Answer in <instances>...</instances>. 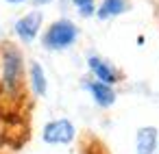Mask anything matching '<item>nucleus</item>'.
<instances>
[{
	"label": "nucleus",
	"instance_id": "nucleus-1",
	"mask_svg": "<svg viewBox=\"0 0 159 154\" xmlns=\"http://www.w3.org/2000/svg\"><path fill=\"white\" fill-rule=\"evenodd\" d=\"M22 54L18 48L7 46L2 52V89L7 93H18L22 87Z\"/></svg>",
	"mask_w": 159,
	"mask_h": 154
},
{
	"label": "nucleus",
	"instance_id": "nucleus-2",
	"mask_svg": "<svg viewBox=\"0 0 159 154\" xmlns=\"http://www.w3.org/2000/svg\"><path fill=\"white\" fill-rule=\"evenodd\" d=\"M76 26L68 20H59L55 24H50V28L44 35V46L52 48V50H63L68 46H72L76 41Z\"/></svg>",
	"mask_w": 159,
	"mask_h": 154
},
{
	"label": "nucleus",
	"instance_id": "nucleus-3",
	"mask_svg": "<svg viewBox=\"0 0 159 154\" xmlns=\"http://www.w3.org/2000/svg\"><path fill=\"white\" fill-rule=\"evenodd\" d=\"M74 126H72V122H68V119H55V122H50V124H46L44 126V141L46 143H52V145H66V143H70L72 139H74Z\"/></svg>",
	"mask_w": 159,
	"mask_h": 154
},
{
	"label": "nucleus",
	"instance_id": "nucleus-4",
	"mask_svg": "<svg viewBox=\"0 0 159 154\" xmlns=\"http://www.w3.org/2000/svg\"><path fill=\"white\" fill-rule=\"evenodd\" d=\"M39 26H42V13L33 11V13H29L16 22V35L22 41H33L39 33Z\"/></svg>",
	"mask_w": 159,
	"mask_h": 154
},
{
	"label": "nucleus",
	"instance_id": "nucleus-5",
	"mask_svg": "<svg viewBox=\"0 0 159 154\" xmlns=\"http://www.w3.org/2000/svg\"><path fill=\"white\" fill-rule=\"evenodd\" d=\"M89 70L94 72V76H96L100 83H107V85H113V83H118V78H120L118 70H116L111 63H107V61H102V59H98V57H92V59H89Z\"/></svg>",
	"mask_w": 159,
	"mask_h": 154
},
{
	"label": "nucleus",
	"instance_id": "nucleus-6",
	"mask_svg": "<svg viewBox=\"0 0 159 154\" xmlns=\"http://www.w3.org/2000/svg\"><path fill=\"white\" fill-rule=\"evenodd\" d=\"M157 150V128L146 126L137 130L135 139V154H152Z\"/></svg>",
	"mask_w": 159,
	"mask_h": 154
},
{
	"label": "nucleus",
	"instance_id": "nucleus-7",
	"mask_svg": "<svg viewBox=\"0 0 159 154\" xmlns=\"http://www.w3.org/2000/svg\"><path fill=\"white\" fill-rule=\"evenodd\" d=\"M87 89L92 91V96H94L96 104H100V106H111V104L116 102V91H113V89H111V85H107V83L96 80V83H89V85H87Z\"/></svg>",
	"mask_w": 159,
	"mask_h": 154
},
{
	"label": "nucleus",
	"instance_id": "nucleus-8",
	"mask_svg": "<svg viewBox=\"0 0 159 154\" xmlns=\"http://www.w3.org/2000/svg\"><path fill=\"white\" fill-rule=\"evenodd\" d=\"M126 9H129L126 0H102V5L98 7V18L109 20V18H116V15L124 13Z\"/></svg>",
	"mask_w": 159,
	"mask_h": 154
},
{
	"label": "nucleus",
	"instance_id": "nucleus-9",
	"mask_svg": "<svg viewBox=\"0 0 159 154\" xmlns=\"http://www.w3.org/2000/svg\"><path fill=\"white\" fill-rule=\"evenodd\" d=\"M31 87L37 96H46V89H48V83H46V74L42 70L39 63H33L31 65Z\"/></svg>",
	"mask_w": 159,
	"mask_h": 154
},
{
	"label": "nucleus",
	"instance_id": "nucleus-10",
	"mask_svg": "<svg viewBox=\"0 0 159 154\" xmlns=\"http://www.w3.org/2000/svg\"><path fill=\"white\" fill-rule=\"evenodd\" d=\"M72 2L79 7L81 15H92L94 13V0H72Z\"/></svg>",
	"mask_w": 159,
	"mask_h": 154
},
{
	"label": "nucleus",
	"instance_id": "nucleus-11",
	"mask_svg": "<svg viewBox=\"0 0 159 154\" xmlns=\"http://www.w3.org/2000/svg\"><path fill=\"white\" fill-rule=\"evenodd\" d=\"M7 2H22V0H7Z\"/></svg>",
	"mask_w": 159,
	"mask_h": 154
},
{
	"label": "nucleus",
	"instance_id": "nucleus-12",
	"mask_svg": "<svg viewBox=\"0 0 159 154\" xmlns=\"http://www.w3.org/2000/svg\"><path fill=\"white\" fill-rule=\"evenodd\" d=\"M42 2H46V0H42Z\"/></svg>",
	"mask_w": 159,
	"mask_h": 154
}]
</instances>
